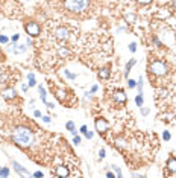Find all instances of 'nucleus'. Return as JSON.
I'll return each mask as SVG.
<instances>
[{
    "label": "nucleus",
    "instance_id": "nucleus-16",
    "mask_svg": "<svg viewBox=\"0 0 176 178\" xmlns=\"http://www.w3.org/2000/svg\"><path fill=\"white\" fill-rule=\"evenodd\" d=\"M38 92H40L41 101H43L44 104H47V93H46V90H44V87H43V85H40V87H38Z\"/></svg>",
    "mask_w": 176,
    "mask_h": 178
},
{
    "label": "nucleus",
    "instance_id": "nucleus-40",
    "mask_svg": "<svg viewBox=\"0 0 176 178\" xmlns=\"http://www.w3.org/2000/svg\"><path fill=\"white\" fill-rule=\"evenodd\" d=\"M117 146H118V148H123V146H124V142L118 139V140H117Z\"/></svg>",
    "mask_w": 176,
    "mask_h": 178
},
{
    "label": "nucleus",
    "instance_id": "nucleus-48",
    "mask_svg": "<svg viewBox=\"0 0 176 178\" xmlns=\"http://www.w3.org/2000/svg\"><path fill=\"white\" fill-rule=\"evenodd\" d=\"M0 169H2V167H0Z\"/></svg>",
    "mask_w": 176,
    "mask_h": 178
},
{
    "label": "nucleus",
    "instance_id": "nucleus-19",
    "mask_svg": "<svg viewBox=\"0 0 176 178\" xmlns=\"http://www.w3.org/2000/svg\"><path fill=\"white\" fill-rule=\"evenodd\" d=\"M6 82H8V75L3 70H0V84H6Z\"/></svg>",
    "mask_w": 176,
    "mask_h": 178
},
{
    "label": "nucleus",
    "instance_id": "nucleus-15",
    "mask_svg": "<svg viewBox=\"0 0 176 178\" xmlns=\"http://www.w3.org/2000/svg\"><path fill=\"white\" fill-rule=\"evenodd\" d=\"M65 128H67V129H68V131L71 132L73 136H76V134H78V131H76V126H74V123H73L71 120H68V122L65 123Z\"/></svg>",
    "mask_w": 176,
    "mask_h": 178
},
{
    "label": "nucleus",
    "instance_id": "nucleus-43",
    "mask_svg": "<svg viewBox=\"0 0 176 178\" xmlns=\"http://www.w3.org/2000/svg\"><path fill=\"white\" fill-rule=\"evenodd\" d=\"M28 88H29V85H26V84H21V90H23V92H28Z\"/></svg>",
    "mask_w": 176,
    "mask_h": 178
},
{
    "label": "nucleus",
    "instance_id": "nucleus-39",
    "mask_svg": "<svg viewBox=\"0 0 176 178\" xmlns=\"http://www.w3.org/2000/svg\"><path fill=\"white\" fill-rule=\"evenodd\" d=\"M88 131V128H87V125H82L81 126V132H82V134H85V132Z\"/></svg>",
    "mask_w": 176,
    "mask_h": 178
},
{
    "label": "nucleus",
    "instance_id": "nucleus-27",
    "mask_svg": "<svg viewBox=\"0 0 176 178\" xmlns=\"http://www.w3.org/2000/svg\"><path fill=\"white\" fill-rule=\"evenodd\" d=\"M58 53H59V56H67V55H68V50H67L65 47H61Z\"/></svg>",
    "mask_w": 176,
    "mask_h": 178
},
{
    "label": "nucleus",
    "instance_id": "nucleus-28",
    "mask_svg": "<svg viewBox=\"0 0 176 178\" xmlns=\"http://www.w3.org/2000/svg\"><path fill=\"white\" fill-rule=\"evenodd\" d=\"M128 87H129V88H135V87H137V81H134V79H128Z\"/></svg>",
    "mask_w": 176,
    "mask_h": 178
},
{
    "label": "nucleus",
    "instance_id": "nucleus-38",
    "mask_svg": "<svg viewBox=\"0 0 176 178\" xmlns=\"http://www.w3.org/2000/svg\"><path fill=\"white\" fill-rule=\"evenodd\" d=\"M152 41H154V43L157 44V46H161V41H160V40H158L157 37H154V38H152Z\"/></svg>",
    "mask_w": 176,
    "mask_h": 178
},
{
    "label": "nucleus",
    "instance_id": "nucleus-45",
    "mask_svg": "<svg viewBox=\"0 0 176 178\" xmlns=\"http://www.w3.org/2000/svg\"><path fill=\"white\" fill-rule=\"evenodd\" d=\"M106 176H108V178H114V173L109 170V172H106Z\"/></svg>",
    "mask_w": 176,
    "mask_h": 178
},
{
    "label": "nucleus",
    "instance_id": "nucleus-47",
    "mask_svg": "<svg viewBox=\"0 0 176 178\" xmlns=\"http://www.w3.org/2000/svg\"><path fill=\"white\" fill-rule=\"evenodd\" d=\"M172 6H173V9H176V0H173V3H172Z\"/></svg>",
    "mask_w": 176,
    "mask_h": 178
},
{
    "label": "nucleus",
    "instance_id": "nucleus-32",
    "mask_svg": "<svg viewBox=\"0 0 176 178\" xmlns=\"http://www.w3.org/2000/svg\"><path fill=\"white\" fill-rule=\"evenodd\" d=\"M73 143H74V145H81V137H79L78 134L73 137Z\"/></svg>",
    "mask_w": 176,
    "mask_h": 178
},
{
    "label": "nucleus",
    "instance_id": "nucleus-25",
    "mask_svg": "<svg viewBox=\"0 0 176 178\" xmlns=\"http://www.w3.org/2000/svg\"><path fill=\"white\" fill-rule=\"evenodd\" d=\"M8 175H9V169L8 167L0 169V176H8Z\"/></svg>",
    "mask_w": 176,
    "mask_h": 178
},
{
    "label": "nucleus",
    "instance_id": "nucleus-12",
    "mask_svg": "<svg viewBox=\"0 0 176 178\" xmlns=\"http://www.w3.org/2000/svg\"><path fill=\"white\" fill-rule=\"evenodd\" d=\"M12 166L15 167V170H17V172H18L20 175H23V176H29V170H28V169H24V167H23V166H21L20 163L14 161V163H12Z\"/></svg>",
    "mask_w": 176,
    "mask_h": 178
},
{
    "label": "nucleus",
    "instance_id": "nucleus-44",
    "mask_svg": "<svg viewBox=\"0 0 176 178\" xmlns=\"http://www.w3.org/2000/svg\"><path fill=\"white\" fill-rule=\"evenodd\" d=\"M46 105H47V108H49V110H52V108L55 107V104H52V102H47Z\"/></svg>",
    "mask_w": 176,
    "mask_h": 178
},
{
    "label": "nucleus",
    "instance_id": "nucleus-6",
    "mask_svg": "<svg viewBox=\"0 0 176 178\" xmlns=\"http://www.w3.org/2000/svg\"><path fill=\"white\" fill-rule=\"evenodd\" d=\"M112 99H114V102H117V104H124V102L128 101V96H126V93H124V92L117 90V92L112 93Z\"/></svg>",
    "mask_w": 176,
    "mask_h": 178
},
{
    "label": "nucleus",
    "instance_id": "nucleus-30",
    "mask_svg": "<svg viewBox=\"0 0 176 178\" xmlns=\"http://www.w3.org/2000/svg\"><path fill=\"white\" fill-rule=\"evenodd\" d=\"M140 108H141V114H143V116H147V114H149L150 110H149L147 107H140Z\"/></svg>",
    "mask_w": 176,
    "mask_h": 178
},
{
    "label": "nucleus",
    "instance_id": "nucleus-14",
    "mask_svg": "<svg viewBox=\"0 0 176 178\" xmlns=\"http://www.w3.org/2000/svg\"><path fill=\"white\" fill-rule=\"evenodd\" d=\"M135 64H137V58H132L131 61H128L126 67H124V78H128V76H129V72H131V69L134 67Z\"/></svg>",
    "mask_w": 176,
    "mask_h": 178
},
{
    "label": "nucleus",
    "instance_id": "nucleus-20",
    "mask_svg": "<svg viewBox=\"0 0 176 178\" xmlns=\"http://www.w3.org/2000/svg\"><path fill=\"white\" fill-rule=\"evenodd\" d=\"M143 102H144L143 95H137V96H135V104H137V107H143Z\"/></svg>",
    "mask_w": 176,
    "mask_h": 178
},
{
    "label": "nucleus",
    "instance_id": "nucleus-10",
    "mask_svg": "<svg viewBox=\"0 0 176 178\" xmlns=\"http://www.w3.org/2000/svg\"><path fill=\"white\" fill-rule=\"evenodd\" d=\"M55 175L56 176H68L70 170L67 166H58V167H55Z\"/></svg>",
    "mask_w": 176,
    "mask_h": 178
},
{
    "label": "nucleus",
    "instance_id": "nucleus-24",
    "mask_svg": "<svg viewBox=\"0 0 176 178\" xmlns=\"http://www.w3.org/2000/svg\"><path fill=\"white\" fill-rule=\"evenodd\" d=\"M111 167H112V170L115 172V175H117V178H121V169H120L118 166H115V164H114V166H111Z\"/></svg>",
    "mask_w": 176,
    "mask_h": 178
},
{
    "label": "nucleus",
    "instance_id": "nucleus-17",
    "mask_svg": "<svg viewBox=\"0 0 176 178\" xmlns=\"http://www.w3.org/2000/svg\"><path fill=\"white\" fill-rule=\"evenodd\" d=\"M28 81H29V82H28L29 87H35V85H37V81H35V75H34V73H29V75H28Z\"/></svg>",
    "mask_w": 176,
    "mask_h": 178
},
{
    "label": "nucleus",
    "instance_id": "nucleus-33",
    "mask_svg": "<svg viewBox=\"0 0 176 178\" xmlns=\"http://www.w3.org/2000/svg\"><path fill=\"white\" fill-rule=\"evenodd\" d=\"M9 41V38L6 37V35H0V43H3V44H6Z\"/></svg>",
    "mask_w": 176,
    "mask_h": 178
},
{
    "label": "nucleus",
    "instance_id": "nucleus-36",
    "mask_svg": "<svg viewBox=\"0 0 176 178\" xmlns=\"http://www.w3.org/2000/svg\"><path fill=\"white\" fill-rule=\"evenodd\" d=\"M11 40H12V43H17V41H18V40H20V35H18V34H14V35H12V38H11Z\"/></svg>",
    "mask_w": 176,
    "mask_h": 178
},
{
    "label": "nucleus",
    "instance_id": "nucleus-11",
    "mask_svg": "<svg viewBox=\"0 0 176 178\" xmlns=\"http://www.w3.org/2000/svg\"><path fill=\"white\" fill-rule=\"evenodd\" d=\"M167 170L172 172V173H176V157H170L167 160V164H166Z\"/></svg>",
    "mask_w": 176,
    "mask_h": 178
},
{
    "label": "nucleus",
    "instance_id": "nucleus-7",
    "mask_svg": "<svg viewBox=\"0 0 176 178\" xmlns=\"http://www.w3.org/2000/svg\"><path fill=\"white\" fill-rule=\"evenodd\" d=\"M2 96H3V99H6V101H12V99L17 98V92H15V88L8 87V88H5V90H3Z\"/></svg>",
    "mask_w": 176,
    "mask_h": 178
},
{
    "label": "nucleus",
    "instance_id": "nucleus-31",
    "mask_svg": "<svg viewBox=\"0 0 176 178\" xmlns=\"http://www.w3.org/2000/svg\"><path fill=\"white\" fill-rule=\"evenodd\" d=\"M163 139H164L166 142L170 140V132H169V131H164V132H163Z\"/></svg>",
    "mask_w": 176,
    "mask_h": 178
},
{
    "label": "nucleus",
    "instance_id": "nucleus-26",
    "mask_svg": "<svg viewBox=\"0 0 176 178\" xmlns=\"http://www.w3.org/2000/svg\"><path fill=\"white\" fill-rule=\"evenodd\" d=\"M129 52H132V53L137 52V43H131L129 44Z\"/></svg>",
    "mask_w": 176,
    "mask_h": 178
},
{
    "label": "nucleus",
    "instance_id": "nucleus-9",
    "mask_svg": "<svg viewBox=\"0 0 176 178\" xmlns=\"http://www.w3.org/2000/svg\"><path fill=\"white\" fill-rule=\"evenodd\" d=\"M11 52H14V53H24L28 50V46H24V44H17V43H14V44H11V46L8 47Z\"/></svg>",
    "mask_w": 176,
    "mask_h": 178
},
{
    "label": "nucleus",
    "instance_id": "nucleus-3",
    "mask_svg": "<svg viewBox=\"0 0 176 178\" xmlns=\"http://www.w3.org/2000/svg\"><path fill=\"white\" fill-rule=\"evenodd\" d=\"M149 72L152 73V75H155V76H166L167 75V72H169V67H167V64L164 62V61H161V59H155V61H152L149 64Z\"/></svg>",
    "mask_w": 176,
    "mask_h": 178
},
{
    "label": "nucleus",
    "instance_id": "nucleus-34",
    "mask_svg": "<svg viewBox=\"0 0 176 178\" xmlns=\"http://www.w3.org/2000/svg\"><path fill=\"white\" fill-rule=\"evenodd\" d=\"M137 2L140 5H149V3H152V0H137Z\"/></svg>",
    "mask_w": 176,
    "mask_h": 178
},
{
    "label": "nucleus",
    "instance_id": "nucleus-5",
    "mask_svg": "<svg viewBox=\"0 0 176 178\" xmlns=\"http://www.w3.org/2000/svg\"><path fill=\"white\" fill-rule=\"evenodd\" d=\"M94 126H96V131L99 134H105V132L109 129V122L103 117H97L94 120Z\"/></svg>",
    "mask_w": 176,
    "mask_h": 178
},
{
    "label": "nucleus",
    "instance_id": "nucleus-4",
    "mask_svg": "<svg viewBox=\"0 0 176 178\" xmlns=\"http://www.w3.org/2000/svg\"><path fill=\"white\" fill-rule=\"evenodd\" d=\"M24 31H26V34L29 37H38L41 32V28L37 21H26L24 23Z\"/></svg>",
    "mask_w": 176,
    "mask_h": 178
},
{
    "label": "nucleus",
    "instance_id": "nucleus-13",
    "mask_svg": "<svg viewBox=\"0 0 176 178\" xmlns=\"http://www.w3.org/2000/svg\"><path fill=\"white\" fill-rule=\"evenodd\" d=\"M109 75H111L109 67H103V69H100V70H99L97 78H99V79H108V78H109Z\"/></svg>",
    "mask_w": 176,
    "mask_h": 178
},
{
    "label": "nucleus",
    "instance_id": "nucleus-21",
    "mask_svg": "<svg viewBox=\"0 0 176 178\" xmlns=\"http://www.w3.org/2000/svg\"><path fill=\"white\" fill-rule=\"evenodd\" d=\"M143 78H140L138 79V82H137V90H138V95H143Z\"/></svg>",
    "mask_w": 176,
    "mask_h": 178
},
{
    "label": "nucleus",
    "instance_id": "nucleus-23",
    "mask_svg": "<svg viewBox=\"0 0 176 178\" xmlns=\"http://www.w3.org/2000/svg\"><path fill=\"white\" fill-rule=\"evenodd\" d=\"M64 75H65L68 79H76V76H78L76 73H71L70 70H64Z\"/></svg>",
    "mask_w": 176,
    "mask_h": 178
},
{
    "label": "nucleus",
    "instance_id": "nucleus-8",
    "mask_svg": "<svg viewBox=\"0 0 176 178\" xmlns=\"http://www.w3.org/2000/svg\"><path fill=\"white\" fill-rule=\"evenodd\" d=\"M55 38L59 40V41H65V40L68 38V31H67L65 28H58V29L55 31Z\"/></svg>",
    "mask_w": 176,
    "mask_h": 178
},
{
    "label": "nucleus",
    "instance_id": "nucleus-22",
    "mask_svg": "<svg viewBox=\"0 0 176 178\" xmlns=\"http://www.w3.org/2000/svg\"><path fill=\"white\" fill-rule=\"evenodd\" d=\"M124 18H126L129 23H135V21H137V15H134V14H128Z\"/></svg>",
    "mask_w": 176,
    "mask_h": 178
},
{
    "label": "nucleus",
    "instance_id": "nucleus-29",
    "mask_svg": "<svg viewBox=\"0 0 176 178\" xmlns=\"http://www.w3.org/2000/svg\"><path fill=\"white\" fill-rule=\"evenodd\" d=\"M105 157H106V151H105V149H100V151H99V158L103 160Z\"/></svg>",
    "mask_w": 176,
    "mask_h": 178
},
{
    "label": "nucleus",
    "instance_id": "nucleus-18",
    "mask_svg": "<svg viewBox=\"0 0 176 178\" xmlns=\"http://www.w3.org/2000/svg\"><path fill=\"white\" fill-rule=\"evenodd\" d=\"M55 93H56V98H58L61 102H64V99H65V92H64V90H59V88H58Z\"/></svg>",
    "mask_w": 176,
    "mask_h": 178
},
{
    "label": "nucleus",
    "instance_id": "nucleus-42",
    "mask_svg": "<svg viewBox=\"0 0 176 178\" xmlns=\"http://www.w3.org/2000/svg\"><path fill=\"white\" fill-rule=\"evenodd\" d=\"M97 90H99V87H97V85H93V87H91V90H90V92H91V93H96Z\"/></svg>",
    "mask_w": 176,
    "mask_h": 178
},
{
    "label": "nucleus",
    "instance_id": "nucleus-2",
    "mask_svg": "<svg viewBox=\"0 0 176 178\" xmlns=\"http://www.w3.org/2000/svg\"><path fill=\"white\" fill-rule=\"evenodd\" d=\"M88 5H90V0H64V8L68 12L81 14L88 8Z\"/></svg>",
    "mask_w": 176,
    "mask_h": 178
},
{
    "label": "nucleus",
    "instance_id": "nucleus-35",
    "mask_svg": "<svg viewBox=\"0 0 176 178\" xmlns=\"http://www.w3.org/2000/svg\"><path fill=\"white\" fill-rule=\"evenodd\" d=\"M85 137H87V139H93V137H94V132L87 131V132H85Z\"/></svg>",
    "mask_w": 176,
    "mask_h": 178
},
{
    "label": "nucleus",
    "instance_id": "nucleus-46",
    "mask_svg": "<svg viewBox=\"0 0 176 178\" xmlns=\"http://www.w3.org/2000/svg\"><path fill=\"white\" fill-rule=\"evenodd\" d=\"M34 176H37V178H38V176H43V172H35Z\"/></svg>",
    "mask_w": 176,
    "mask_h": 178
},
{
    "label": "nucleus",
    "instance_id": "nucleus-1",
    "mask_svg": "<svg viewBox=\"0 0 176 178\" xmlns=\"http://www.w3.org/2000/svg\"><path fill=\"white\" fill-rule=\"evenodd\" d=\"M14 142L21 148H29L34 143V132L26 126H17L12 132Z\"/></svg>",
    "mask_w": 176,
    "mask_h": 178
},
{
    "label": "nucleus",
    "instance_id": "nucleus-41",
    "mask_svg": "<svg viewBox=\"0 0 176 178\" xmlns=\"http://www.w3.org/2000/svg\"><path fill=\"white\" fill-rule=\"evenodd\" d=\"M34 116H35V117H43V114H41V111H38V110H35V113H34Z\"/></svg>",
    "mask_w": 176,
    "mask_h": 178
},
{
    "label": "nucleus",
    "instance_id": "nucleus-37",
    "mask_svg": "<svg viewBox=\"0 0 176 178\" xmlns=\"http://www.w3.org/2000/svg\"><path fill=\"white\" fill-rule=\"evenodd\" d=\"M50 120H52V119H50L49 116H43V122L44 123H50Z\"/></svg>",
    "mask_w": 176,
    "mask_h": 178
}]
</instances>
